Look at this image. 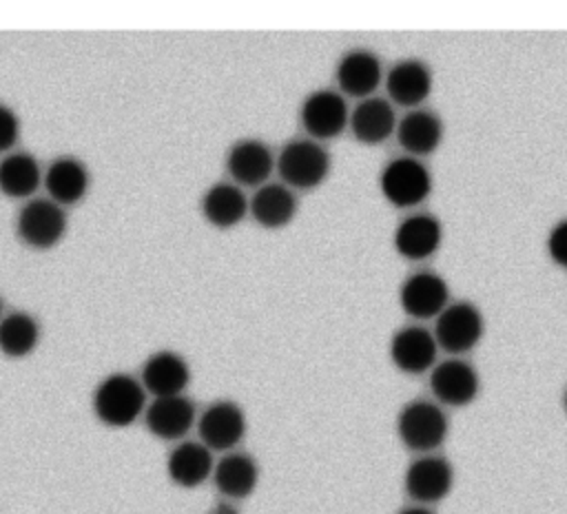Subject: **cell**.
<instances>
[{
	"instance_id": "cell-1",
	"label": "cell",
	"mask_w": 567,
	"mask_h": 514,
	"mask_svg": "<svg viewBox=\"0 0 567 514\" xmlns=\"http://www.w3.org/2000/svg\"><path fill=\"white\" fill-rule=\"evenodd\" d=\"M146 390L140 379L126 372L104 377L91 397L95 419L106 428H128L146 410Z\"/></svg>"
},
{
	"instance_id": "cell-2",
	"label": "cell",
	"mask_w": 567,
	"mask_h": 514,
	"mask_svg": "<svg viewBox=\"0 0 567 514\" xmlns=\"http://www.w3.org/2000/svg\"><path fill=\"white\" fill-rule=\"evenodd\" d=\"M450 432V421L441 403L412 399L396 414V434L401 443L416 454H434Z\"/></svg>"
},
{
	"instance_id": "cell-3",
	"label": "cell",
	"mask_w": 567,
	"mask_h": 514,
	"mask_svg": "<svg viewBox=\"0 0 567 514\" xmlns=\"http://www.w3.org/2000/svg\"><path fill=\"white\" fill-rule=\"evenodd\" d=\"M330 153L321 142L310 137H297L286 142L275 162V171L292 191H312L321 186L330 173Z\"/></svg>"
},
{
	"instance_id": "cell-4",
	"label": "cell",
	"mask_w": 567,
	"mask_h": 514,
	"mask_svg": "<svg viewBox=\"0 0 567 514\" xmlns=\"http://www.w3.org/2000/svg\"><path fill=\"white\" fill-rule=\"evenodd\" d=\"M379 188L394 208H414L430 197L432 175L419 157L399 155L381 168Z\"/></svg>"
},
{
	"instance_id": "cell-5",
	"label": "cell",
	"mask_w": 567,
	"mask_h": 514,
	"mask_svg": "<svg viewBox=\"0 0 567 514\" xmlns=\"http://www.w3.org/2000/svg\"><path fill=\"white\" fill-rule=\"evenodd\" d=\"M64 206L49 197H33L18 210L16 233L22 244L35 250H49L58 246L66 235Z\"/></svg>"
},
{
	"instance_id": "cell-6",
	"label": "cell",
	"mask_w": 567,
	"mask_h": 514,
	"mask_svg": "<svg viewBox=\"0 0 567 514\" xmlns=\"http://www.w3.org/2000/svg\"><path fill=\"white\" fill-rule=\"evenodd\" d=\"M485 332V319L472 301H450L434 321V339L452 357L470 352Z\"/></svg>"
},
{
	"instance_id": "cell-7",
	"label": "cell",
	"mask_w": 567,
	"mask_h": 514,
	"mask_svg": "<svg viewBox=\"0 0 567 514\" xmlns=\"http://www.w3.org/2000/svg\"><path fill=\"white\" fill-rule=\"evenodd\" d=\"M246 414L239 403L230 399H217L208 403L197 417L199 441L210 452H233L246 434Z\"/></svg>"
},
{
	"instance_id": "cell-8",
	"label": "cell",
	"mask_w": 567,
	"mask_h": 514,
	"mask_svg": "<svg viewBox=\"0 0 567 514\" xmlns=\"http://www.w3.org/2000/svg\"><path fill=\"white\" fill-rule=\"evenodd\" d=\"M299 122L310 140H332L350 124V109L339 91L317 89L303 97Z\"/></svg>"
},
{
	"instance_id": "cell-9",
	"label": "cell",
	"mask_w": 567,
	"mask_h": 514,
	"mask_svg": "<svg viewBox=\"0 0 567 514\" xmlns=\"http://www.w3.org/2000/svg\"><path fill=\"white\" fill-rule=\"evenodd\" d=\"M454 485V467L445 456L439 454H419L403 476L405 494L414 505H434L441 503Z\"/></svg>"
},
{
	"instance_id": "cell-10",
	"label": "cell",
	"mask_w": 567,
	"mask_h": 514,
	"mask_svg": "<svg viewBox=\"0 0 567 514\" xmlns=\"http://www.w3.org/2000/svg\"><path fill=\"white\" fill-rule=\"evenodd\" d=\"M430 392L441 405L463 408L478 397L481 377L470 361L450 357L445 361H436L430 370Z\"/></svg>"
},
{
	"instance_id": "cell-11",
	"label": "cell",
	"mask_w": 567,
	"mask_h": 514,
	"mask_svg": "<svg viewBox=\"0 0 567 514\" xmlns=\"http://www.w3.org/2000/svg\"><path fill=\"white\" fill-rule=\"evenodd\" d=\"M399 304L414 319H436L450 304V286L434 270H416L403 279Z\"/></svg>"
},
{
	"instance_id": "cell-12",
	"label": "cell",
	"mask_w": 567,
	"mask_h": 514,
	"mask_svg": "<svg viewBox=\"0 0 567 514\" xmlns=\"http://www.w3.org/2000/svg\"><path fill=\"white\" fill-rule=\"evenodd\" d=\"M197 408L186 394L153 399L144 410L146 430L159 441H182L197 425Z\"/></svg>"
},
{
	"instance_id": "cell-13",
	"label": "cell",
	"mask_w": 567,
	"mask_h": 514,
	"mask_svg": "<svg viewBox=\"0 0 567 514\" xmlns=\"http://www.w3.org/2000/svg\"><path fill=\"white\" fill-rule=\"evenodd\" d=\"M275 162L277 157L272 155V148L257 137L237 140L226 153V171L237 186L259 188L268 184Z\"/></svg>"
},
{
	"instance_id": "cell-14",
	"label": "cell",
	"mask_w": 567,
	"mask_h": 514,
	"mask_svg": "<svg viewBox=\"0 0 567 514\" xmlns=\"http://www.w3.org/2000/svg\"><path fill=\"white\" fill-rule=\"evenodd\" d=\"M334 80L341 95L359 97V100L372 97V93L383 80L381 60L370 49H363V47L350 49L339 58L334 69Z\"/></svg>"
},
{
	"instance_id": "cell-15",
	"label": "cell",
	"mask_w": 567,
	"mask_h": 514,
	"mask_svg": "<svg viewBox=\"0 0 567 514\" xmlns=\"http://www.w3.org/2000/svg\"><path fill=\"white\" fill-rule=\"evenodd\" d=\"M439 343L423 326H403L390 339V359L403 374H423L436 366Z\"/></svg>"
},
{
	"instance_id": "cell-16",
	"label": "cell",
	"mask_w": 567,
	"mask_h": 514,
	"mask_svg": "<svg viewBox=\"0 0 567 514\" xmlns=\"http://www.w3.org/2000/svg\"><path fill=\"white\" fill-rule=\"evenodd\" d=\"M432 69L419 58L396 60L385 73V91L390 95V102L410 111L421 109V104L432 93Z\"/></svg>"
},
{
	"instance_id": "cell-17",
	"label": "cell",
	"mask_w": 567,
	"mask_h": 514,
	"mask_svg": "<svg viewBox=\"0 0 567 514\" xmlns=\"http://www.w3.org/2000/svg\"><path fill=\"white\" fill-rule=\"evenodd\" d=\"M443 241V226L432 213H412L399 222L392 235L394 250L410 261L432 257Z\"/></svg>"
},
{
	"instance_id": "cell-18",
	"label": "cell",
	"mask_w": 567,
	"mask_h": 514,
	"mask_svg": "<svg viewBox=\"0 0 567 514\" xmlns=\"http://www.w3.org/2000/svg\"><path fill=\"white\" fill-rule=\"evenodd\" d=\"M140 381L153 399L177 397L184 394L190 383V366L175 350H157L144 361Z\"/></svg>"
},
{
	"instance_id": "cell-19",
	"label": "cell",
	"mask_w": 567,
	"mask_h": 514,
	"mask_svg": "<svg viewBox=\"0 0 567 514\" xmlns=\"http://www.w3.org/2000/svg\"><path fill=\"white\" fill-rule=\"evenodd\" d=\"M396 113L390 100L385 97H365L359 100L357 106L350 111V124L354 140L365 146L383 144L396 131Z\"/></svg>"
},
{
	"instance_id": "cell-20",
	"label": "cell",
	"mask_w": 567,
	"mask_h": 514,
	"mask_svg": "<svg viewBox=\"0 0 567 514\" xmlns=\"http://www.w3.org/2000/svg\"><path fill=\"white\" fill-rule=\"evenodd\" d=\"M42 184L49 193V199H53L60 206H73L86 197L91 175L84 162H80L73 155H62L44 168Z\"/></svg>"
},
{
	"instance_id": "cell-21",
	"label": "cell",
	"mask_w": 567,
	"mask_h": 514,
	"mask_svg": "<svg viewBox=\"0 0 567 514\" xmlns=\"http://www.w3.org/2000/svg\"><path fill=\"white\" fill-rule=\"evenodd\" d=\"M213 452L202 441H179L166 456L168 479L184 490L199 487L213 476Z\"/></svg>"
},
{
	"instance_id": "cell-22",
	"label": "cell",
	"mask_w": 567,
	"mask_h": 514,
	"mask_svg": "<svg viewBox=\"0 0 567 514\" xmlns=\"http://www.w3.org/2000/svg\"><path fill=\"white\" fill-rule=\"evenodd\" d=\"M297 210L299 202L295 191L281 182H268L259 186L248 199V213L259 226L268 230L288 226L297 217Z\"/></svg>"
},
{
	"instance_id": "cell-23",
	"label": "cell",
	"mask_w": 567,
	"mask_h": 514,
	"mask_svg": "<svg viewBox=\"0 0 567 514\" xmlns=\"http://www.w3.org/2000/svg\"><path fill=\"white\" fill-rule=\"evenodd\" d=\"M394 135L405 155L423 157L434 153L443 142V122L434 111L412 109L396 122Z\"/></svg>"
},
{
	"instance_id": "cell-24",
	"label": "cell",
	"mask_w": 567,
	"mask_h": 514,
	"mask_svg": "<svg viewBox=\"0 0 567 514\" xmlns=\"http://www.w3.org/2000/svg\"><path fill=\"white\" fill-rule=\"evenodd\" d=\"M213 483L217 492L230 501L248 498L259 483V465L246 452H226L213 467Z\"/></svg>"
},
{
	"instance_id": "cell-25",
	"label": "cell",
	"mask_w": 567,
	"mask_h": 514,
	"mask_svg": "<svg viewBox=\"0 0 567 514\" xmlns=\"http://www.w3.org/2000/svg\"><path fill=\"white\" fill-rule=\"evenodd\" d=\"M202 217L215 228H233L248 215V199L233 182H215L199 202Z\"/></svg>"
},
{
	"instance_id": "cell-26",
	"label": "cell",
	"mask_w": 567,
	"mask_h": 514,
	"mask_svg": "<svg viewBox=\"0 0 567 514\" xmlns=\"http://www.w3.org/2000/svg\"><path fill=\"white\" fill-rule=\"evenodd\" d=\"M44 182V171L35 155L11 151L0 160V193L11 199L31 197Z\"/></svg>"
},
{
	"instance_id": "cell-27",
	"label": "cell",
	"mask_w": 567,
	"mask_h": 514,
	"mask_svg": "<svg viewBox=\"0 0 567 514\" xmlns=\"http://www.w3.org/2000/svg\"><path fill=\"white\" fill-rule=\"evenodd\" d=\"M40 343V323L24 310H13L0 319V352L9 359L29 357Z\"/></svg>"
},
{
	"instance_id": "cell-28",
	"label": "cell",
	"mask_w": 567,
	"mask_h": 514,
	"mask_svg": "<svg viewBox=\"0 0 567 514\" xmlns=\"http://www.w3.org/2000/svg\"><path fill=\"white\" fill-rule=\"evenodd\" d=\"M20 137V120L16 111L0 102V153H11Z\"/></svg>"
},
{
	"instance_id": "cell-29",
	"label": "cell",
	"mask_w": 567,
	"mask_h": 514,
	"mask_svg": "<svg viewBox=\"0 0 567 514\" xmlns=\"http://www.w3.org/2000/svg\"><path fill=\"white\" fill-rule=\"evenodd\" d=\"M547 255L556 266L567 270V217L551 226L547 235Z\"/></svg>"
},
{
	"instance_id": "cell-30",
	"label": "cell",
	"mask_w": 567,
	"mask_h": 514,
	"mask_svg": "<svg viewBox=\"0 0 567 514\" xmlns=\"http://www.w3.org/2000/svg\"><path fill=\"white\" fill-rule=\"evenodd\" d=\"M396 514H434V512L430 507H425V505H408V507L399 510Z\"/></svg>"
},
{
	"instance_id": "cell-31",
	"label": "cell",
	"mask_w": 567,
	"mask_h": 514,
	"mask_svg": "<svg viewBox=\"0 0 567 514\" xmlns=\"http://www.w3.org/2000/svg\"><path fill=\"white\" fill-rule=\"evenodd\" d=\"M208 514H237V510H235L233 505H228V503H219V505L213 507Z\"/></svg>"
},
{
	"instance_id": "cell-32",
	"label": "cell",
	"mask_w": 567,
	"mask_h": 514,
	"mask_svg": "<svg viewBox=\"0 0 567 514\" xmlns=\"http://www.w3.org/2000/svg\"><path fill=\"white\" fill-rule=\"evenodd\" d=\"M563 405H565V412H567V388H565V394H563Z\"/></svg>"
},
{
	"instance_id": "cell-33",
	"label": "cell",
	"mask_w": 567,
	"mask_h": 514,
	"mask_svg": "<svg viewBox=\"0 0 567 514\" xmlns=\"http://www.w3.org/2000/svg\"><path fill=\"white\" fill-rule=\"evenodd\" d=\"M4 315H2V299H0V319H2Z\"/></svg>"
}]
</instances>
